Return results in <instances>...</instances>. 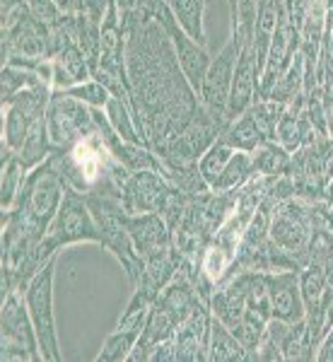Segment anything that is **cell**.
<instances>
[{
    "instance_id": "obj_1",
    "label": "cell",
    "mask_w": 333,
    "mask_h": 362,
    "mask_svg": "<svg viewBox=\"0 0 333 362\" xmlns=\"http://www.w3.org/2000/svg\"><path fill=\"white\" fill-rule=\"evenodd\" d=\"M54 276H56V256H51L46 264L32 276L25 285V305L29 317L37 329L39 346H42L44 360L58 362L61 350H58V334H56V314H54Z\"/></svg>"
},
{
    "instance_id": "obj_2",
    "label": "cell",
    "mask_w": 333,
    "mask_h": 362,
    "mask_svg": "<svg viewBox=\"0 0 333 362\" xmlns=\"http://www.w3.org/2000/svg\"><path fill=\"white\" fill-rule=\"evenodd\" d=\"M46 131H49L54 153H66L97 133L92 107L70 97L68 92L56 90L51 95L49 112H46Z\"/></svg>"
},
{
    "instance_id": "obj_3",
    "label": "cell",
    "mask_w": 333,
    "mask_h": 362,
    "mask_svg": "<svg viewBox=\"0 0 333 362\" xmlns=\"http://www.w3.org/2000/svg\"><path fill=\"white\" fill-rule=\"evenodd\" d=\"M244 39L232 29V37L227 39V44L218 51V56H213L203 80V90H201V104L203 109L215 116L218 121H222L225 126H230L227 121V102H230V90H232V80H235V70L239 54H242Z\"/></svg>"
},
{
    "instance_id": "obj_4",
    "label": "cell",
    "mask_w": 333,
    "mask_h": 362,
    "mask_svg": "<svg viewBox=\"0 0 333 362\" xmlns=\"http://www.w3.org/2000/svg\"><path fill=\"white\" fill-rule=\"evenodd\" d=\"M0 358L3 362L44 360L37 329L32 324L27 305L22 302L20 290L10 293L3 302V353H0Z\"/></svg>"
},
{
    "instance_id": "obj_5",
    "label": "cell",
    "mask_w": 333,
    "mask_h": 362,
    "mask_svg": "<svg viewBox=\"0 0 333 362\" xmlns=\"http://www.w3.org/2000/svg\"><path fill=\"white\" fill-rule=\"evenodd\" d=\"M51 90L46 83L32 85L22 90L13 102L5 107V124H3V143L8 145L13 153L25 145L29 133L42 124L49 112Z\"/></svg>"
},
{
    "instance_id": "obj_6",
    "label": "cell",
    "mask_w": 333,
    "mask_h": 362,
    "mask_svg": "<svg viewBox=\"0 0 333 362\" xmlns=\"http://www.w3.org/2000/svg\"><path fill=\"white\" fill-rule=\"evenodd\" d=\"M153 17L160 22L162 27H165L169 42H172L174 51H177V61H179L181 70H184V78L189 80L191 90L201 97L203 80H206L210 61H213L210 54H208V49H206V46H201L198 42H194V39L184 32V27L177 22V17H174L167 0H157L155 10H153Z\"/></svg>"
},
{
    "instance_id": "obj_7",
    "label": "cell",
    "mask_w": 333,
    "mask_h": 362,
    "mask_svg": "<svg viewBox=\"0 0 333 362\" xmlns=\"http://www.w3.org/2000/svg\"><path fill=\"white\" fill-rule=\"evenodd\" d=\"M162 172L155 169H143V172H131L121 186V201L128 213H162L172 196V186Z\"/></svg>"
},
{
    "instance_id": "obj_8",
    "label": "cell",
    "mask_w": 333,
    "mask_h": 362,
    "mask_svg": "<svg viewBox=\"0 0 333 362\" xmlns=\"http://www.w3.org/2000/svg\"><path fill=\"white\" fill-rule=\"evenodd\" d=\"M268 283V300H271V317L295 324L307 317L305 300H302V290H300V273L295 268L288 271L271 273L266 276Z\"/></svg>"
},
{
    "instance_id": "obj_9",
    "label": "cell",
    "mask_w": 333,
    "mask_h": 362,
    "mask_svg": "<svg viewBox=\"0 0 333 362\" xmlns=\"http://www.w3.org/2000/svg\"><path fill=\"white\" fill-rule=\"evenodd\" d=\"M124 223L138 254L145 261L150 256L160 254L162 249L172 247V230H169L167 220L160 213H128L126 210Z\"/></svg>"
},
{
    "instance_id": "obj_10",
    "label": "cell",
    "mask_w": 333,
    "mask_h": 362,
    "mask_svg": "<svg viewBox=\"0 0 333 362\" xmlns=\"http://www.w3.org/2000/svg\"><path fill=\"white\" fill-rule=\"evenodd\" d=\"M259 80L261 78H259V68H256V54L251 49V44H244L237 61L235 80H232L230 102H227V121L230 124L259 99Z\"/></svg>"
},
{
    "instance_id": "obj_11",
    "label": "cell",
    "mask_w": 333,
    "mask_h": 362,
    "mask_svg": "<svg viewBox=\"0 0 333 362\" xmlns=\"http://www.w3.org/2000/svg\"><path fill=\"white\" fill-rule=\"evenodd\" d=\"M150 312V309H148ZM148 312H140L136 317L131 319H121L119 321V329L116 334H111L104 343L102 353L97 355V362H121V360H128L136 348L140 334H143V326H145V319H148Z\"/></svg>"
},
{
    "instance_id": "obj_12",
    "label": "cell",
    "mask_w": 333,
    "mask_h": 362,
    "mask_svg": "<svg viewBox=\"0 0 333 362\" xmlns=\"http://www.w3.org/2000/svg\"><path fill=\"white\" fill-rule=\"evenodd\" d=\"M220 140H225V143L230 145V148H235V150L254 153L259 145L268 143L271 138L264 133V128L259 126V121H256V116H254V112H251V107H249L247 112H244L242 116H237V119L225 128V133L220 136Z\"/></svg>"
},
{
    "instance_id": "obj_13",
    "label": "cell",
    "mask_w": 333,
    "mask_h": 362,
    "mask_svg": "<svg viewBox=\"0 0 333 362\" xmlns=\"http://www.w3.org/2000/svg\"><path fill=\"white\" fill-rule=\"evenodd\" d=\"M169 8H172L174 17L184 32L189 34L194 42L208 49V39H206V8L208 0H167Z\"/></svg>"
},
{
    "instance_id": "obj_14",
    "label": "cell",
    "mask_w": 333,
    "mask_h": 362,
    "mask_svg": "<svg viewBox=\"0 0 333 362\" xmlns=\"http://www.w3.org/2000/svg\"><path fill=\"white\" fill-rule=\"evenodd\" d=\"M208 360L227 362V360H249L247 348L239 343V338L222 324L220 319H210L208 334Z\"/></svg>"
},
{
    "instance_id": "obj_15",
    "label": "cell",
    "mask_w": 333,
    "mask_h": 362,
    "mask_svg": "<svg viewBox=\"0 0 333 362\" xmlns=\"http://www.w3.org/2000/svg\"><path fill=\"white\" fill-rule=\"evenodd\" d=\"M305 80H307V63H305V54L297 51L292 56L290 66L285 68V73L280 75V80L276 83V87L271 90V95L266 99H273V102H283L290 104L295 97L305 95Z\"/></svg>"
},
{
    "instance_id": "obj_16",
    "label": "cell",
    "mask_w": 333,
    "mask_h": 362,
    "mask_svg": "<svg viewBox=\"0 0 333 362\" xmlns=\"http://www.w3.org/2000/svg\"><path fill=\"white\" fill-rule=\"evenodd\" d=\"M254 177H256V169H254V157H251V153L235 150V155L230 157V162L225 165V169L218 174V179L210 184V191L242 189V186Z\"/></svg>"
},
{
    "instance_id": "obj_17",
    "label": "cell",
    "mask_w": 333,
    "mask_h": 362,
    "mask_svg": "<svg viewBox=\"0 0 333 362\" xmlns=\"http://www.w3.org/2000/svg\"><path fill=\"white\" fill-rule=\"evenodd\" d=\"M251 157H254L256 174L268 177V179L280 177V174H288L290 160H292V155L280 143H276V140H268V143L259 145V148L251 153Z\"/></svg>"
},
{
    "instance_id": "obj_18",
    "label": "cell",
    "mask_w": 333,
    "mask_h": 362,
    "mask_svg": "<svg viewBox=\"0 0 333 362\" xmlns=\"http://www.w3.org/2000/svg\"><path fill=\"white\" fill-rule=\"evenodd\" d=\"M104 114H107L109 124L114 126V131L119 133L121 140L126 143H143V136H140L138 126H136V119H133V109H131V102L124 97H116L111 95L107 107H104Z\"/></svg>"
},
{
    "instance_id": "obj_19",
    "label": "cell",
    "mask_w": 333,
    "mask_h": 362,
    "mask_svg": "<svg viewBox=\"0 0 333 362\" xmlns=\"http://www.w3.org/2000/svg\"><path fill=\"white\" fill-rule=\"evenodd\" d=\"M232 155H235V148H230V145L220 138L201 155V160H198V172H201V177L206 179L208 186L218 179V174L225 169V165L230 162Z\"/></svg>"
},
{
    "instance_id": "obj_20",
    "label": "cell",
    "mask_w": 333,
    "mask_h": 362,
    "mask_svg": "<svg viewBox=\"0 0 333 362\" xmlns=\"http://www.w3.org/2000/svg\"><path fill=\"white\" fill-rule=\"evenodd\" d=\"M22 184H25V167H22L20 160L13 155L8 162H3V189H0V206H3V213H8V210L15 206L17 196H20V191H22Z\"/></svg>"
},
{
    "instance_id": "obj_21",
    "label": "cell",
    "mask_w": 333,
    "mask_h": 362,
    "mask_svg": "<svg viewBox=\"0 0 333 362\" xmlns=\"http://www.w3.org/2000/svg\"><path fill=\"white\" fill-rule=\"evenodd\" d=\"M44 83L34 70L20 68V66H3V107H8L22 90L32 85Z\"/></svg>"
},
{
    "instance_id": "obj_22",
    "label": "cell",
    "mask_w": 333,
    "mask_h": 362,
    "mask_svg": "<svg viewBox=\"0 0 333 362\" xmlns=\"http://www.w3.org/2000/svg\"><path fill=\"white\" fill-rule=\"evenodd\" d=\"M63 92H68L70 97L80 99V102L87 104V107H92V109H104L109 102V97H111V90L104 83H99L97 78L87 80V83H78V85L68 87V90H63Z\"/></svg>"
},
{
    "instance_id": "obj_23",
    "label": "cell",
    "mask_w": 333,
    "mask_h": 362,
    "mask_svg": "<svg viewBox=\"0 0 333 362\" xmlns=\"http://www.w3.org/2000/svg\"><path fill=\"white\" fill-rule=\"evenodd\" d=\"M317 360H321V362H331V360H333V324L329 326V331H326V336L321 338V343H319V353H317Z\"/></svg>"
},
{
    "instance_id": "obj_24",
    "label": "cell",
    "mask_w": 333,
    "mask_h": 362,
    "mask_svg": "<svg viewBox=\"0 0 333 362\" xmlns=\"http://www.w3.org/2000/svg\"><path fill=\"white\" fill-rule=\"evenodd\" d=\"M63 13H78V0H56Z\"/></svg>"
},
{
    "instance_id": "obj_25",
    "label": "cell",
    "mask_w": 333,
    "mask_h": 362,
    "mask_svg": "<svg viewBox=\"0 0 333 362\" xmlns=\"http://www.w3.org/2000/svg\"><path fill=\"white\" fill-rule=\"evenodd\" d=\"M230 3V10H232V17H235V13H237V0H227Z\"/></svg>"
}]
</instances>
